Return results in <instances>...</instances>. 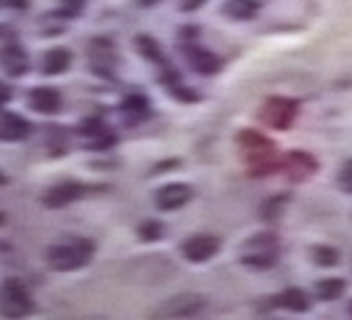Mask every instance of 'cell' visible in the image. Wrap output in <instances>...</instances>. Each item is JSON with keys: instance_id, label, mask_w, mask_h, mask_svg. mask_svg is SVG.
Listing matches in <instances>:
<instances>
[{"instance_id": "6da1fadb", "label": "cell", "mask_w": 352, "mask_h": 320, "mask_svg": "<svg viewBox=\"0 0 352 320\" xmlns=\"http://www.w3.org/2000/svg\"><path fill=\"white\" fill-rule=\"evenodd\" d=\"M96 254L94 240L88 237H69L62 243H54L45 248V264L54 273H75L91 264V259Z\"/></svg>"}, {"instance_id": "7a4b0ae2", "label": "cell", "mask_w": 352, "mask_h": 320, "mask_svg": "<svg viewBox=\"0 0 352 320\" xmlns=\"http://www.w3.org/2000/svg\"><path fill=\"white\" fill-rule=\"evenodd\" d=\"M35 310L30 288L19 277H6L0 283V315L3 318H27Z\"/></svg>"}, {"instance_id": "3957f363", "label": "cell", "mask_w": 352, "mask_h": 320, "mask_svg": "<svg viewBox=\"0 0 352 320\" xmlns=\"http://www.w3.org/2000/svg\"><path fill=\"white\" fill-rule=\"evenodd\" d=\"M241 262L254 270H267L278 262V237L270 233L251 235L241 246Z\"/></svg>"}, {"instance_id": "277c9868", "label": "cell", "mask_w": 352, "mask_h": 320, "mask_svg": "<svg viewBox=\"0 0 352 320\" xmlns=\"http://www.w3.org/2000/svg\"><path fill=\"white\" fill-rule=\"evenodd\" d=\"M206 307V297L200 294H176V297L166 299L160 307H155V318H195Z\"/></svg>"}, {"instance_id": "5b68a950", "label": "cell", "mask_w": 352, "mask_h": 320, "mask_svg": "<svg viewBox=\"0 0 352 320\" xmlns=\"http://www.w3.org/2000/svg\"><path fill=\"white\" fill-rule=\"evenodd\" d=\"M219 248H221V240L217 235L195 233L182 243V256L187 262H192V264H203V262H208V259H214V256L219 254Z\"/></svg>"}, {"instance_id": "8992f818", "label": "cell", "mask_w": 352, "mask_h": 320, "mask_svg": "<svg viewBox=\"0 0 352 320\" xmlns=\"http://www.w3.org/2000/svg\"><path fill=\"white\" fill-rule=\"evenodd\" d=\"M259 118L270 128H288L296 118V102L286 99V96H272V99L264 102Z\"/></svg>"}, {"instance_id": "52a82bcc", "label": "cell", "mask_w": 352, "mask_h": 320, "mask_svg": "<svg viewBox=\"0 0 352 320\" xmlns=\"http://www.w3.org/2000/svg\"><path fill=\"white\" fill-rule=\"evenodd\" d=\"M88 59H91V70L102 78H112L115 70H118V51L112 41H104V38H96L88 45Z\"/></svg>"}, {"instance_id": "ba28073f", "label": "cell", "mask_w": 352, "mask_h": 320, "mask_svg": "<svg viewBox=\"0 0 352 320\" xmlns=\"http://www.w3.org/2000/svg\"><path fill=\"white\" fill-rule=\"evenodd\" d=\"M192 195H195V190L190 184H184V182L163 184L160 190L155 192V209L157 211H179L192 200Z\"/></svg>"}, {"instance_id": "9c48e42d", "label": "cell", "mask_w": 352, "mask_h": 320, "mask_svg": "<svg viewBox=\"0 0 352 320\" xmlns=\"http://www.w3.org/2000/svg\"><path fill=\"white\" fill-rule=\"evenodd\" d=\"M86 192H88V187L83 184V182H72V179H67V182H59V184H54V187L45 190L43 206L45 209H65V206H69V203L80 200Z\"/></svg>"}, {"instance_id": "30bf717a", "label": "cell", "mask_w": 352, "mask_h": 320, "mask_svg": "<svg viewBox=\"0 0 352 320\" xmlns=\"http://www.w3.org/2000/svg\"><path fill=\"white\" fill-rule=\"evenodd\" d=\"M184 56H187L190 67H192L198 75H217L221 67L219 56H217L214 51L198 45V43H187V45H184Z\"/></svg>"}, {"instance_id": "8fae6325", "label": "cell", "mask_w": 352, "mask_h": 320, "mask_svg": "<svg viewBox=\"0 0 352 320\" xmlns=\"http://www.w3.org/2000/svg\"><path fill=\"white\" fill-rule=\"evenodd\" d=\"M27 102H30V109H35L41 115H56L62 109V94L54 85H38L30 91Z\"/></svg>"}, {"instance_id": "7c38bea8", "label": "cell", "mask_w": 352, "mask_h": 320, "mask_svg": "<svg viewBox=\"0 0 352 320\" xmlns=\"http://www.w3.org/2000/svg\"><path fill=\"white\" fill-rule=\"evenodd\" d=\"M0 67L11 78H22L24 72H27V67H30V56H27V51H24L19 43L11 41L0 48Z\"/></svg>"}, {"instance_id": "4fadbf2b", "label": "cell", "mask_w": 352, "mask_h": 320, "mask_svg": "<svg viewBox=\"0 0 352 320\" xmlns=\"http://www.w3.org/2000/svg\"><path fill=\"white\" fill-rule=\"evenodd\" d=\"M280 166L286 169V173L294 179V182H305V179H309V176L315 173V169H318L315 158H312L309 152H302V149L288 152L286 158L280 160Z\"/></svg>"}, {"instance_id": "5bb4252c", "label": "cell", "mask_w": 352, "mask_h": 320, "mask_svg": "<svg viewBox=\"0 0 352 320\" xmlns=\"http://www.w3.org/2000/svg\"><path fill=\"white\" fill-rule=\"evenodd\" d=\"M30 136V120L16 112H0V142H22Z\"/></svg>"}, {"instance_id": "9a60e30c", "label": "cell", "mask_w": 352, "mask_h": 320, "mask_svg": "<svg viewBox=\"0 0 352 320\" xmlns=\"http://www.w3.org/2000/svg\"><path fill=\"white\" fill-rule=\"evenodd\" d=\"M150 99L144 96V94H129L126 99H123V105H120V112H123V120L129 123V126H136V123H142V120H147L150 118Z\"/></svg>"}, {"instance_id": "2e32d148", "label": "cell", "mask_w": 352, "mask_h": 320, "mask_svg": "<svg viewBox=\"0 0 352 320\" xmlns=\"http://www.w3.org/2000/svg\"><path fill=\"white\" fill-rule=\"evenodd\" d=\"M41 64H43L45 75H62L72 64V51H67V48H48Z\"/></svg>"}, {"instance_id": "e0dca14e", "label": "cell", "mask_w": 352, "mask_h": 320, "mask_svg": "<svg viewBox=\"0 0 352 320\" xmlns=\"http://www.w3.org/2000/svg\"><path fill=\"white\" fill-rule=\"evenodd\" d=\"M224 14L230 19H238V21L254 19L259 14V3L256 0H224Z\"/></svg>"}, {"instance_id": "ac0fdd59", "label": "cell", "mask_w": 352, "mask_h": 320, "mask_svg": "<svg viewBox=\"0 0 352 320\" xmlns=\"http://www.w3.org/2000/svg\"><path fill=\"white\" fill-rule=\"evenodd\" d=\"M133 45H136V51L147 59V62L153 64H160V67H166V56H163V48H160V43L150 38V35H136L133 38Z\"/></svg>"}, {"instance_id": "d6986e66", "label": "cell", "mask_w": 352, "mask_h": 320, "mask_svg": "<svg viewBox=\"0 0 352 320\" xmlns=\"http://www.w3.org/2000/svg\"><path fill=\"white\" fill-rule=\"evenodd\" d=\"M344 280L342 277H323L315 283V297L320 301H336V299L344 294Z\"/></svg>"}, {"instance_id": "ffe728a7", "label": "cell", "mask_w": 352, "mask_h": 320, "mask_svg": "<svg viewBox=\"0 0 352 320\" xmlns=\"http://www.w3.org/2000/svg\"><path fill=\"white\" fill-rule=\"evenodd\" d=\"M280 304H283L286 310H294V312H305L309 307V297H307V291H302V288H286V291L280 294Z\"/></svg>"}, {"instance_id": "44dd1931", "label": "cell", "mask_w": 352, "mask_h": 320, "mask_svg": "<svg viewBox=\"0 0 352 320\" xmlns=\"http://www.w3.org/2000/svg\"><path fill=\"white\" fill-rule=\"evenodd\" d=\"M312 262L315 264H320V267H333V264H339V251L336 248H331V246H315L312 251Z\"/></svg>"}, {"instance_id": "7402d4cb", "label": "cell", "mask_w": 352, "mask_h": 320, "mask_svg": "<svg viewBox=\"0 0 352 320\" xmlns=\"http://www.w3.org/2000/svg\"><path fill=\"white\" fill-rule=\"evenodd\" d=\"M163 233H166V227L160 222H155V219H147V222L139 224V237L142 240H160Z\"/></svg>"}, {"instance_id": "603a6c76", "label": "cell", "mask_w": 352, "mask_h": 320, "mask_svg": "<svg viewBox=\"0 0 352 320\" xmlns=\"http://www.w3.org/2000/svg\"><path fill=\"white\" fill-rule=\"evenodd\" d=\"M88 0H59V8L56 11H62L67 19H78L83 11H86Z\"/></svg>"}, {"instance_id": "cb8c5ba5", "label": "cell", "mask_w": 352, "mask_h": 320, "mask_svg": "<svg viewBox=\"0 0 352 320\" xmlns=\"http://www.w3.org/2000/svg\"><path fill=\"white\" fill-rule=\"evenodd\" d=\"M336 179H339V187L352 195V160H344V163H342V169H339V176H336Z\"/></svg>"}, {"instance_id": "d4e9b609", "label": "cell", "mask_w": 352, "mask_h": 320, "mask_svg": "<svg viewBox=\"0 0 352 320\" xmlns=\"http://www.w3.org/2000/svg\"><path fill=\"white\" fill-rule=\"evenodd\" d=\"M208 0H179V8L184 11V14H190V11H198V8H203Z\"/></svg>"}, {"instance_id": "484cf974", "label": "cell", "mask_w": 352, "mask_h": 320, "mask_svg": "<svg viewBox=\"0 0 352 320\" xmlns=\"http://www.w3.org/2000/svg\"><path fill=\"white\" fill-rule=\"evenodd\" d=\"M11 102V85H6L3 81H0V109Z\"/></svg>"}, {"instance_id": "4316f807", "label": "cell", "mask_w": 352, "mask_h": 320, "mask_svg": "<svg viewBox=\"0 0 352 320\" xmlns=\"http://www.w3.org/2000/svg\"><path fill=\"white\" fill-rule=\"evenodd\" d=\"M3 3H8V6L16 8V11H27V6H30L27 0H3Z\"/></svg>"}, {"instance_id": "83f0119b", "label": "cell", "mask_w": 352, "mask_h": 320, "mask_svg": "<svg viewBox=\"0 0 352 320\" xmlns=\"http://www.w3.org/2000/svg\"><path fill=\"white\" fill-rule=\"evenodd\" d=\"M139 8H153V6H157V3H163V0H133Z\"/></svg>"}, {"instance_id": "f1b7e54d", "label": "cell", "mask_w": 352, "mask_h": 320, "mask_svg": "<svg viewBox=\"0 0 352 320\" xmlns=\"http://www.w3.org/2000/svg\"><path fill=\"white\" fill-rule=\"evenodd\" d=\"M0 184H6V173L3 171H0Z\"/></svg>"}, {"instance_id": "f546056e", "label": "cell", "mask_w": 352, "mask_h": 320, "mask_svg": "<svg viewBox=\"0 0 352 320\" xmlns=\"http://www.w3.org/2000/svg\"><path fill=\"white\" fill-rule=\"evenodd\" d=\"M350 315H352V301H350Z\"/></svg>"}]
</instances>
